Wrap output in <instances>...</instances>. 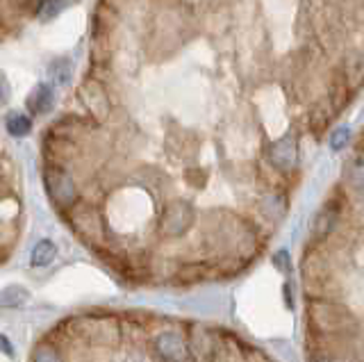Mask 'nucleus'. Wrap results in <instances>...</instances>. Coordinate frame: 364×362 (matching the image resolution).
Wrapping results in <instances>:
<instances>
[{
	"label": "nucleus",
	"instance_id": "f257e3e1",
	"mask_svg": "<svg viewBox=\"0 0 364 362\" xmlns=\"http://www.w3.org/2000/svg\"><path fill=\"white\" fill-rule=\"evenodd\" d=\"M43 185L50 201L60 208H75L77 203V185L73 176L60 164H48L43 169Z\"/></svg>",
	"mask_w": 364,
	"mask_h": 362
},
{
	"label": "nucleus",
	"instance_id": "f03ea898",
	"mask_svg": "<svg viewBox=\"0 0 364 362\" xmlns=\"http://www.w3.org/2000/svg\"><path fill=\"white\" fill-rule=\"evenodd\" d=\"M193 221V208L187 201H173L162 214V230L168 237H182Z\"/></svg>",
	"mask_w": 364,
	"mask_h": 362
},
{
	"label": "nucleus",
	"instance_id": "7ed1b4c3",
	"mask_svg": "<svg viewBox=\"0 0 364 362\" xmlns=\"http://www.w3.org/2000/svg\"><path fill=\"white\" fill-rule=\"evenodd\" d=\"M155 351L164 360L168 362H185L187 360V344L182 335L173 333V331H166V333H159L155 337Z\"/></svg>",
	"mask_w": 364,
	"mask_h": 362
},
{
	"label": "nucleus",
	"instance_id": "20e7f679",
	"mask_svg": "<svg viewBox=\"0 0 364 362\" xmlns=\"http://www.w3.org/2000/svg\"><path fill=\"white\" fill-rule=\"evenodd\" d=\"M296 160H299V153H296V144L291 137H284L271 146V162L278 169H282V171L294 169Z\"/></svg>",
	"mask_w": 364,
	"mask_h": 362
},
{
	"label": "nucleus",
	"instance_id": "39448f33",
	"mask_svg": "<svg viewBox=\"0 0 364 362\" xmlns=\"http://www.w3.org/2000/svg\"><path fill=\"white\" fill-rule=\"evenodd\" d=\"M28 107L32 115H48L55 107V92L50 85H37L32 89V94L28 98Z\"/></svg>",
	"mask_w": 364,
	"mask_h": 362
},
{
	"label": "nucleus",
	"instance_id": "423d86ee",
	"mask_svg": "<svg viewBox=\"0 0 364 362\" xmlns=\"http://www.w3.org/2000/svg\"><path fill=\"white\" fill-rule=\"evenodd\" d=\"M73 223H75V230L82 237H98L100 219H98L94 208H75L73 210Z\"/></svg>",
	"mask_w": 364,
	"mask_h": 362
},
{
	"label": "nucleus",
	"instance_id": "0eeeda50",
	"mask_svg": "<svg viewBox=\"0 0 364 362\" xmlns=\"http://www.w3.org/2000/svg\"><path fill=\"white\" fill-rule=\"evenodd\" d=\"M82 98H85V103L87 107L94 112V115H100V117H105L107 115V98L105 94H102V89L94 82H87L82 87Z\"/></svg>",
	"mask_w": 364,
	"mask_h": 362
},
{
	"label": "nucleus",
	"instance_id": "6e6552de",
	"mask_svg": "<svg viewBox=\"0 0 364 362\" xmlns=\"http://www.w3.org/2000/svg\"><path fill=\"white\" fill-rule=\"evenodd\" d=\"M55 257H57V246L50 242V240H41L34 244L32 248V253H30V265L32 267H48L55 262Z\"/></svg>",
	"mask_w": 364,
	"mask_h": 362
},
{
	"label": "nucleus",
	"instance_id": "1a4fd4ad",
	"mask_svg": "<svg viewBox=\"0 0 364 362\" xmlns=\"http://www.w3.org/2000/svg\"><path fill=\"white\" fill-rule=\"evenodd\" d=\"M75 3L77 0H41V5L37 9V16H39V21H43V23H48V21L57 18Z\"/></svg>",
	"mask_w": 364,
	"mask_h": 362
},
{
	"label": "nucleus",
	"instance_id": "9d476101",
	"mask_svg": "<svg viewBox=\"0 0 364 362\" xmlns=\"http://www.w3.org/2000/svg\"><path fill=\"white\" fill-rule=\"evenodd\" d=\"M30 299V292L21 285H9L0 292V308H21Z\"/></svg>",
	"mask_w": 364,
	"mask_h": 362
},
{
	"label": "nucleus",
	"instance_id": "9b49d317",
	"mask_svg": "<svg viewBox=\"0 0 364 362\" xmlns=\"http://www.w3.org/2000/svg\"><path fill=\"white\" fill-rule=\"evenodd\" d=\"M5 126L11 137H26L32 130V119L28 115H23V112H14V115L7 117Z\"/></svg>",
	"mask_w": 364,
	"mask_h": 362
},
{
	"label": "nucleus",
	"instance_id": "f8f14e48",
	"mask_svg": "<svg viewBox=\"0 0 364 362\" xmlns=\"http://www.w3.org/2000/svg\"><path fill=\"white\" fill-rule=\"evenodd\" d=\"M50 78H53V82H57V85H68L71 82V75H73V64H71V60L68 58H57V60H53V64H50Z\"/></svg>",
	"mask_w": 364,
	"mask_h": 362
},
{
	"label": "nucleus",
	"instance_id": "ddd939ff",
	"mask_svg": "<svg viewBox=\"0 0 364 362\" xmlns=\"http://www.w3.org/2000/svg\"><path fill=\"white\" fill-rule=\"evenodd\" d=\"M32 362H62V356H60V351H57L55 346L41 344V346L34 348Z\"/></svg>",
	"mask_w": 364,
	"mask_h": 362
},
{
	"label": "nucleus",
	"instance_id": "4468645a",
	"mask_svg": "<svg viewBox=\"0 0 364 362\" xmlns=\"http://www.w3.org/2000/svg\"><path fill=\"white\" fill-rule=\"evenodd\" d=\"M348 142H350V128L348 126H339L333 134H330V149L333 151L346 149Z\"/></svg>",
	"mask_w": 364,
	"mask_h": 362
},
{
	"label": "nucleus",
	"instance_id": "2eb2a0df",
	"mask_svg": "<svg viewBox=\"0 0 364 362\" xmlns=\"http://www.w3.org/2000/svg\"><path fill=\"white\" fill-rule=\"evenodd\" d=\"M350 178H353V185H360V187H364V155H360V157H355L353 160V166H350Z\"/></svg>",
	"mask_w": 364,
	"mask_h": 362
},
{
	"label": "nucleus",
	"instance_id": "dca6fc26",
	"mask_svg": "<svg viewBox=\"0 0 364 362\" xmlns=\"http://www.w3.org/2000/svg\"><path fill=\"white\" fill-rule=\"evenodd\" d=\"M273 265H276L280 271H287V274H289L291 262H289V251H287V248H280V251L273 255Z\"/></svg>",
	"mask_w": 364,
	"mask_h": 362
},
{
	"label": "nucleus",
	"instance_id": "f3484780",
	"mask_svg": "<svg viewBox=\"0 0 364 362\" xmlns=\"http://www.w3.org/2000/svg\"><path fill=\"white\" fill-rule=\"evenodd\" d=\"M11 96V89H9V80H7V75L0 71V107H3L7 100Z\"/></svg>",
	"mask_w": 364,
	"mask_h": 362
},
{
	"label": "nucleus",
	"instance_id": "a211bd4d",
	"mask_svg": "<svg viewBox=\"0 0 364 362\" xmlns=\"http://www.w3.org/2000/svg\"><path fill=\"white\" fill-rule=\"evenodd\" d=\"M0 351L3 353H7V356H14V348H11V342L5 337V335H0Z\"/></svg>",
	"mask_w": 364,
	"mask_h": 362
},
{
	"label": "nucleus",
	"instance_id": "6ab92c4d",
	"mask_svg": "<svg viewBox=\"0 0 364 362\" xmlns=\"http://www.w3.org/2000/svg\"><path fill=\"white\" fill-rule=\"evenodd\" d=\"M5 189V176H3V169H0V194H3Z\"/></svg>",
	"mask_w": 364,
	"mask_h": 362
},
{
	"label": "nucleus",
	"instance_id": "aec40b11",
	"mask_svg": "<svg viewBox=\"0 0 364 362\" xmlns=\"http://www.w3.org/2000/svg\"><path fill=\"white\" fill-rule=\"evenodd\" d=\"M312 362H335V360H330V358H316V360H312Z\"/></svg>",
	"mask_w": 364,
	"mask_h": 362
}]
</instances>
